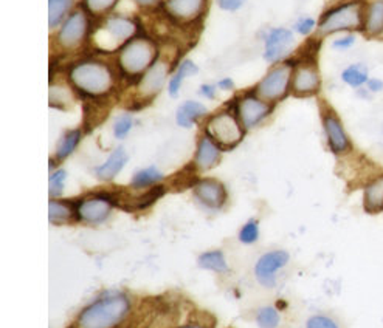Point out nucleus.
<instances>
[{"instance_id":"f257e3e1","label":"nucleus","mask_w":383,"mask_h":328,"mask_svg":"<svg viewBox=\"0 0 383 328\" xmlns=\"http://www.w3.org/2000/svg\"><path fill=\"white\" fill-rule=\"evenodd\" d=\"M130 311V300L123 293L104 294L86 307L77 319V328H117Z\"/></svg>"},{"instance_id":"f03ea898","label":"nucleus","mask_w":383,"mask_h":328,"mask_svg":"<svg viewBox=\"0 0 383 328\" xmlns=\"http://www.w3.org/2000/svg\"><path fill=\"white\" fill-rule=\"evenodd\" d=\"M72 84L89 96H103L114 85V76L101 62H81L70 70Z\"/></svg>"},{"instance_id":"7ed1b4c3","label":"nucleus","mask_w":383,"mask_h":328,"mask_svg":"<svg viewBox=\"0 0 383 328\" xmlns=\"http://www.w3.org/2000/svg\"><path fill=\"white\" fill-rule=\"evenodd\" d=\"M365 11L360 0H353L329 10L320 21V33L332 34L337 31L363 30Z\"/></svg>"},{"instance_id":"20e7f679","label":"nucleus","mask_w":383,"mask_h":328,"mask_svg":"<svg viewBox=\"0 0 383 328\" xmlns=\"http://www.w3.org/2000/svg\"><path fill=\"white\" fill-rule=\"evenodd\" d=\"M157 48L148 39H134L123 47L120 54L121 70L129 76H137L144 70H149L155 59Z\"/></svg>"},{"instance_id":"39448f33","label":"nucleus","mask_w":383,"mask_h":328,"mask_svg":"<svg viewBox=\"0 0 383 328\" xmlns=\"http://www.w3.org/2000/svg\"><path fill=\"white\" fill-rule=\"evenodd\" d=\"M135 33V23L124 17H110L95 31V43L104 52H114Z\"/></svg>"},{"instance_id":"423d86ee","label":"nucleus","mask_w":383,"mask_h":328,"mask_svg":"<svg viewBox=\"0 0 383 328\" xmlns=\"http://www.w3.org/2000/svg\"><path fill=\"white\" fill-rule=\"evenodd\" d=\"M206 134L224 147H233L242 140L244 132L237 119L228 112L213 116L206 124Z\"/></svg>"},{"instance_id":"0eeeda50","label":"nucleus","mask_w":383,"mask_h":328,"mask_svg":"<svg viewBox=\"0 0 383 328\" xmlns=\"http://www.w3.org/2000/svg\"><path fill=\"white\" fill-rule=\"evenodd\" d=\"M292 74L293 73L287 65H281L270 70L267 76L256 87L257 98L266 101V103L281 99L287 93L288 85H292Z\"/></svg>"},{"instance_id":"6e6552de","label":"nucleus","mask_w":383,"mask_h":328,"mask_svg":"<svg viewBox=\"0 0 383 328\" xmlns=\"http://www.w3.org/2000/svg\"><path fill=\"white\" fill-rule=\"evenodd\" d=\"M323 129H324L326 140H328V146L332 154L344 155L353 150L351 138L348 136L346 130H344L342 119L338 118V115L334 110L328 109L326 112H323Z\"/></svg>"},{"instance_id":"1a4fd4ad","label":"nucleus","mask_w":383,"mask_h":328,"mask_svg":"<svg viewBox=\"0 0 383 328\" xmlns=\"http://www.w3.org/2000/svg\"><path fill=\"white\" fill-rule=\"evenodd\" d=\"M288 258H291L288 252L282 249L266 252V254L261 256L255 265V276L257 282L266 288H273L276 285V273L286 267Z\"/></svg>"},{"instance_id":"9d476101","label":"nucleus","mask_w":383,"mask_h":328,"mask_svg":"<svg viewBox=\"0 0 383 328\" xmlns=\"http://www.w3.org/2000/svg\"><path fill=\"white\" fill-rule=\"evenodd\" d=\"M320 87H322V78L315 64L304 62L295 68L292 74V90L297 96H311L318 93Z\"/></svg>"},{"instance_id":"9b49d317","label":"nucleus","mask_w":383,"mask_h":328,"mask_svg":"<svg viewBox=\"0 0 383 328\" xmlns=\"http://www.w3.org/2000/svg\"><path fill=\"white\" fill-rule=\"evenodd\" d=\"M89 28V21L84 12L77 11L67 19L64 27L59 31L58 34V42L61 47L64 48H75L83 42L84 36Z\"/></svg>"},{"instance_id":"f8f14e48","label":"nucleus","mask_w":383,"mask_h":328,"mask_svg":"<svg viewBox=\"0 0 383 328\" xmlns=\"http://www.w3.org/2000/svg\"><path fill=\"white\" fill-rule=\"evenodd\" d=\"M270 112H272V107L257 96H244L237 103V115L246 129L255 127Z\"/></svg>"},{"instance_id":"ddd939ff","label":"nucleus","mask_w":383,"mask_h":328,"mask_svg":"<svg viewBox=\"0 0 383 328\" xmlns=\"http://www.w3.org/2000/svg\"><path fill=\"white\" fill-rule=\"evenodd\" d=\"M112 211V201L103 195L90 197L81 201L77 207V216L87 223H101L109 217Z\"/></svg>"},{"instance_id":"4468645a","label":"nucleus","mask_w":383,"mask_h":328,"mask_svg":"<svg viewBox=\"0 0 383 328\" xmlns=\"http://www.w3.org/2000/svg\"><path fill=\"white\" fill-rule=\"evenodd\" d=\"M169 72V65L166 61H155L153 65L149 67V70L144 73L143 79L138 85V92L143 94L144 98H153L157 93L161 90L163 84H165L166 76Z\"/></svg>"},{"instance_id":"2eb2a0df","label":"nucleus","mask_w":383,"mask_h":328,"mask_svg":"<svg viewBox=\"0 0 383 328\" xmlns=\"http://www.w3.org/2000/svg\"><path fill=\"white\" fill-rule=\"evenodd\" d=\"M293 42L292 31L286 28H276L272 30L266 39V53H264V59L268 62H275L282 58L287 53L288 47Z\"/></svg>"},{"instance_id":"dca6fc26","label":"nucleus","mask_w":383,"mask_h":328,"mask_svg":"<svg viewBox=\"0 0 383 328\" xmlns=\"http://www.w3.org/2000/svg\"><path fill=\"white\" fill-rule=\"evenodd\" d=\"M194 194L205 206L215 207V209L221 207L225 203V198H227L225 187L219 181L211 178L197 181L196 186H194Z\"/></svg>"},{"instance_id":"f3484780","label":"nucleus","mask_w":383,"mask_h":328,"mask_svg":"<svg viewBox=\"0 0 383 328\" xmlns=\"http://www.w3.org/2000/svg\"><path fill=\"white\" fill-rule=\"evenodd\" d=\"M205 0H166L165 10L173 19L191 22L204 12Z\"/></svg>"},{"instance_id":"a211bd4d","label":"nucleus","mask_w":383,"mask_h":328,"mask_svg":"<svg viewBox=\"0 0 383 328\" xmlns=\"http://www.w3.org/2000/svg\"><path fill=\"white\" fill-rule=\"evenodd\" d=\"M363 207L368 214L383 212V174L375 175L363 187Z\"/></svg>"},{"instance_id":"6ab92c4d","label":"nucleus","mask_w":383,"mask_h":328,"mask_svg":"<svg viewBox=\"0 0 383 328\" xmlns=\"http://www.w3.org/2000/svg\"><path fill=\"white\" fill-rule=\"evenodd\" d=\"M219 158H221V150H219L217 143L208 135L204 136L199 141L196 158H194L196 167L199 170H208L216 166Z\"/></svg>"},{"instance_id":"aec40b11","label":"nucleus","mask_w":383,"mask_h":328,"mask_svg":"<svg viewBox=\"0 0 383 328\" xmlns=\"http://www.w3.org/2000/svg\"><path fill=\"white\" fill-rule=\"evenodd\" d=\"M126 163H128L126 150H124L123 147H117L114 152L110 154L108 161L101 164L99 167H97V170H95L97 176H98V178H101V180H106V181L115 178L118 172H120V170L124 166H126Z\"/></svg>"},{"instance_id":"412c9836","label":"nucleus","mask_w":383,"mask_h":328,"mask_svg":"<svg viewBox=\"0 0 383 328\" xmlns=\"http://www.w3.org/2000/svg\"><path fill=\"white\" fill-rule=\"evenodd\" d=\"M363 31L368 36L375 37L383 34V0H374L365 10Z\"/></svg>"},{"instance_id":"4be33fe9","label":"nucleus","mask_w":383,"mask_h":328,"mask_svg":"<svg viewBox=\"0 0 383 328\" xmlns=\"http://www.w3.org/2000/svg\"><path fill=\"white\" fill-rule=\"evenodd\" d=\"M206 113V107L200 103H196V101H186V103L181 104L177 110V124L180 127H186L190 129L191 125L194 124L196 119H199L200 116H204Z\"/></svg>"},{"instance_id":"5701e85b","label":"nucleus","mask_w":383,"mask_h":328,"mask_svg":"<svg viewBox=\"0 0 383 328\" xmlns=\"http://www.w3.org/2000/svg\"><path fill=\"white\" fill-rule=\"evenodd\" d=\"M342 79L344 84H348L349 87L362 88L363 85H366V82L369 81V72L366 65L353 64L344 68L342 73Z\"/></svg>"},{"instance_id":"b1692460","label":"nucleus","mask_w":383,"mask_h":328,"mask_svg":"<svg viewBox=\"0 0 383 328\" xmlns=\"http://www.w3.org/2000/svg\"><path fill=\"white\" fill-rule=\"evenodd\" d=\"M199 265L204 269L215 271L219 274L228 273V263L225 260V256L222 254V251H208L204 252L202 256L199 257Z\"/></svg>"},{"instance_id":"393cba45","label":"nucleus","mask_w":383,"mask_h":328,"mask_svg":"<svg viewBox=\"0 0 383 328\" xmlns=\"http://www.w3.org/2000/svg\"><path fill=\"white\" fill-rule=\"evenodd\" d=\"M73 217V209L70 205L66 203V201H59L52 198L48 203V220L50 223L61 225L68 222Z\"/></svg>"},{"instance_id":"a878e982","label":"nucleus","mask_w":383,"mask_h":328,"mask_svg":"<svg viewBox=\"0 0 383 328\" xmlns=\"http://www.w3.org/2000/svg\"><path fill=\"white\" fill-rule=\"evenodd\" d=\"M161 180H163V174L159 169L146 167V169L138 170V172L134 175V178H132V187L143 189V187L153 186Z\"/></svg>"},{"instance_id":"bb28decb","label":"nucleus","mask_w":383,"mask_h":328,"mask_svg":"<svg viewBox=\"0 0 383 328\" xmlns=\"http://www.w3.org/2000/svg\"><path fill=\"white\" fill-rule=\"evenodd\" d=\"M73 5V0H48V23L55 28L64 19L67 11Z\"/></svg>"},{"instance_id":"cd10ccee","label":"nucleus","mask_w":383,"mask_h":328,"mask_svg":"<svg viewBox=\"0 0 383 328\" xmlns=\"http://www.w3.org/2000/svg\"><path fill=\"white\" fill-rule=\"evenodd\" d=\"M197 72H199L197 65H194L191 61H185L184 64L180 65L177 73L174 74L171 82H169V94H171V96H177L179 88L181 85V82H184V79L188 76H194V74H197Z\"/></svg>"},{"instance_id":"c85d7f7f","label":"nucleus","mask_w":383,"mask_h":328,"mask_svg":"<svg viewBox=\"0 0 383 328\" xmlns=\"http://www.w3.org/2000/svg\"><path fill=\"white\" fill-rule=\"evenodd\" d=\"M81 140V132L79 130H70L62 136V140L58 144V149H56V158L58 160H66L68 155H72V152L77 149L78 143Z\"/></svg>"},{"instance_id":"c756f323","label":"nucleus","mask_w":383,"mask_h":328,"mask_svg":"<svg viewBox=\"0 0 383 328\" xmlns=\"http://www.w3.org/2000/svg\"><path fill=\"white\" fill-rule=\"evenodd\" d=\"M281 316L275 307H262L256 313V324L259 328H278Z\"/></svg>"},{"instance_id":"7c9ffc66","label":"nucleus","mask_w":383,"mask_h":328,"mask_svg":"<svg viewBox=\"0 0 383 328\" xmlns=\"http://www.w3.org/2000/svg\"><path fill=\"white\" fill-rule=\"evenodd\" d=\"M163 194H165V189H163L161 186H157L154 189H150V191L146 194L138 195L135 201H132L130 203L132 205L130 207L132 209H144V207L155 203V200H159Z\"/></svg>"},{"instance_id":"2f4dec72","label":"nucleus","mask_w":383,"mask_h":328,"mask_svg":"<svg viewBox=\"0 0 383 328\" xmlns=\"http://www.w3.org/2000/svg\"><path fill=\"white\" fill-rule=\"evenodd\" d=\"M55 107H61V109H64L66 105H68L72 103V93L68 90L67 87L64 85H52L50 87V105L55 104Z\"/></svg>"},{"instance_id":"473e14b6","label":"nucleus","mask_w":383,"mask_h":328,"mask_svg":"<svg viewBox=\"0 0 383 328\" xmlns=\"http://www.w3.org/2000/svg\"><path fill=\"white\" fill-rule=\"evenodd\" d=\"M66 178H67V174H66V170H62V169H58L56 172L50 175V181H48L50 197L52 198L59 197L62 191H64Z\"/></svg>"},{"instance_id":"72a5a7b5","label":"nucleus","mask_w":383,"mask_h":328,"mask_svg":"<svg viewBox=\"0 0 383 328\" xmlns=\"http://www.w3.org/2000/svg\"><path fill=\"white\" fill-rule=\"evenodd\" d=\"M257 237H259V226H257L255 220H250L248 223L242 226L239 232V240L246 245H252L257 240Z\"/></svg>"},{"instance_id":"f704fd0d","label":"nucleus","mask_w":383,"mask_h":328,"mask_svg":"<svg viewBox=\"0 0 383 328\" xmlns=\"http://www.w3.org/2000/svg\"><path fill=\"white\" fill-rule=\"evenodd\" d=\"M306 328H340L335 319H332L331 316H326V314H315V316H311L307 319Z\"/></svg>"},{"instance_id":"c9c22d12","label":"nucleus","mask_w":383,"mask_h":328,"mask_svg":"<svg viewBox=\"0 0 383 328\" xmlns=\"http://www.w3.org/2000/svg\"><path fill=\"white\" fill-rule=\"evenodd\" d=\"M132 125H134V121H132V118L129 115H123L120 116L115 121L114 124V135L118 140H123V138H126L128 134L132 129Z\"/></svg>"},{"instance_id":"e433bc0d","label":"nucleus","mask_w":383,"mask_h":328,"mask_svg":"<svg viewBox=\"0 0 383 328\" xmlns=\"http://www.w3.org/2000/svg\"><path fill=\"white\" fill-rule=\"evenodd\" d=\"M86 8L93 14H103V12L114 8L117 0H84Z\"/></svg>"},{"instance_id":"4c0bfd02","label":"nucleus","mask_w":383,"mask_h":328,"mask_svg":"<svg viewBox=\"0 0 383 328\" xmlns=\"http://www.w3.org/2000/svg\"><path fill=\"white\" fill-rule=\"evenodd\" d=\"M315 28V21L311 17H304V19H301V21L297 23V31L299 34H309L311 31Z\"/></svg>"},{"instance_id":"58836bf2","label":"nucleus","mask_w":383,"mask_h":328,"mask_svg":"<svg viewBox=\"0 0 383 328\" xmlns=\"http://www.w3.org/2000/svg\"><path fill=\"white\" fill-rule=\"evenodd\" d=\"M354 42H355V36L353 34H349V36H344V37H340V39H337L334 42V48L337 50H348L354 45Z\"/></svg>"},{"instance_id":"ea45409f","label":"nucleus","mask_w":383,"mask_h":328,"mask_svg":"<svg viewBox=\"0 0 383 328\" xmlns=\"http://www.w3.org/2000/svg\"><path fill=\"white\" fill-rule=\"evenodd\" d=\"M244 2H246V0H217L219 6H221L222 10H227V11L239 10Z\"/></svg>"},{"instance_id":"a19ab883","label":"nucleus","mask_w":383,"mask_h":328,"mask_svg":"<svg viewBox=\"0 0 383 328\" xmlns=\"http://www.w3.org/2000/svg\"><path fill=\"white\" fill-rule=\"evenodd\" d=\"M365 87L369 93H380V92H383V79L369 78Z\"/></svg>"},{"instance_id":"79ce46f5","label":"nucleus","mask_w":383,"mask_h":328,"mask_svg":"<svg viewBox=\"0 0 383 328\" xmlns=\"http://www.w3.org/2000/svg\"><path fill=\"white\" fill-rule=\"evenodd\" d=\"M200 93H202L204 96L213 99V98H215V94H216V88H215V85L205 84V85H202V88H200Z\"/></svg>"},{"instance_id":"37998d69","label":"nucleus","mask_w":383,"mask_h":328,"mask_svg":"<svg viewBox=\"0 0 383 328\" xmlns=\"http://www.w3.org/2000/svg\"><path fill=\"white\" fill-rule=\"evenodd\" d=\"M233 81L231 79H222L221 82H219V87L222 88V90H231V88H233Z\"/></svg>"},{"instance_id":"c03bdc74","label":"nucleus","mask_w":383,"mask_h":328,"mask_svg":"<svg viewBox=\"0 0 383 328\" xmlns=\"http://www.w3.org/2000/svg\"><path fill=\"white\" fill-rule=\"evenodd\" d=\"M135 2L138 5L144 6V8H150V6H154V5L159 3V2H157V0H135Z\"/></svg>"},{"instance_id":"a18cd8bd","label":"nucleus","mask_w":383,"mask_h":328,"mask_svg":"<svg viewBox=\"0 0 383 328\" xmlns=\"http://www.w3.org/2000/svg\"><path fill=\"white\" fill-rule=\"evenodd\" d=\"M180 328H205V327H202L200 324H190V325H184Z\"/></svg>"}]
</instances>
